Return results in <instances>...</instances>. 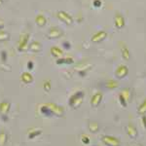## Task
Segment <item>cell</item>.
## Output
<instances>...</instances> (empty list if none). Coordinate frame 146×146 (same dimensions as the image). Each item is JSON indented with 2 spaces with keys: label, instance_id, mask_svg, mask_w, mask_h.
<instances>
[{
  "label": "cell",
  "instance_id": "34",
  "mask_svg": "<svg viewBox=\"0 0 146 146\" xmlns=\"http://www.w3.org/2000/svg\"><path fill=\"white\" fill-rule=\"evenodd\" d=\"M94 5H95L96 7L100 6L101 5V1H100V0H95V1H94Z\"/></svg>",
  "mask_w": 146,
  "mask_h": 146
},
{
  "label": "cell",
  "instance_id": "2",
  "mask_svg": "<svg viewBox=\"0 0 146 146\" xmlns=\"http://www.w3.org/2000/svg\"><path fill=\"white\" fill-rule=\"evenodd\" d=\"M46 104L47 106L50 108L53 116H56V117L63 116V114H64V108L62 106H60V105L56 104V103H46Z\"/></svg>",
  "mask_w": 146,
  "mask_h": 146
},
{
  "label": "cell",
  "instance_id": "11",
  "mask_svg": "<svg viewBox=\"0 0 146 146\" xmlns=\"http://www.w3.org/2000/svg\"><path fill=\"white\" fill-rule=\"evenodd\" d=\"M114 23H115V27L119 28V29L123 28L125 27V20L123 16L120 15V14H117L114 19Z\"/></svg>",
  "mask_w": 146,
  "mask_h": 146
},
{
  "label": "cell",
  "instance_id": "18",
  "mask_svg": "<svg viewBox=\"0 0 146 146\" xmlns=\"http://www.w3.org/2000/svg\"><path fill=\"white\" fill-rule=\"evenodd\" d=\"M73 62L72 58H60L56 60V64H71Z\"/></svg>",
  "mask_w": 146,
  "mask_h": 146
},
{
  "label": "cell",
  "instance_id": "28",
  "mask_svg": "<svg viewBox=\"0 0 146 146\" xmlns=\"http://www.w3.org/2000/svg\"><path fill=\"white\" fill-rule=\"evenodd\" d=\"M43 88H44V90H45L46 92H50L51 88H52V86H51V82H50V81H46V82H44Z\"/></svg>",
  "mask_w": 146,
  "mask_h": 146
},
{
  "label": "cell",
  "instance_id": "7",
  "mask_svg": "<svg viewBox=\"0 0 146 146\" xmlns=\"http://www.w3.org/2000/svg\"><path fill=\"white\" fill-rule=\"evenodd\" d=\"M102 98H103L102 94L100 92H96L91 98V105L93 107H98L100 104L101 101H102Z\"/></svg>",
  "mask_w": 146,
  "mask_h": 146
},
{
  "label": "cell",
  "instance_id": "26",
  "mask_svg": "<svg viewBox=\"0 0 146 146\" xmlns=\"http://www.w3.org/2000/svg\"><path fill=\"white\" fill-rule=\"evenodd\" d=\"M7 141V135L4 131H1L0 133V144H4Z\"/></svg>",
  "mask_w": 146,
  "mask_h": 146
},
{
  "label": "cell",
  "instance_id": "30",
  "mask_svg": "<svg viewBox=\"0 0 146 146\" xmlns=\"http://www.w3.org/2000/svg\"><path fill=\"white\" fill-rule=\"evenodd\" d=\"M1 60L3 62H5L7 60V52H5V51L1 52Z\"/></svg>",
  "mask_w": 146,
  "mask_h": 146
},
{
  "label": "cell",
  "instance_id": "9",
  "mask_svg": "<svg viewBox=\"0 0 146 146\" xmlns=\"http://www.w3.org/2000/svg\"><path fill=\"white\" fill-rule=\"evenodd\" d=\"M28 39H29V34H25L21 37L20 42H19V51L23 52L27 48Z\"/></svg>",
  "mask_w": 146,
  "mask_h": 146
},
{
  "label": "cell",
  "instance_id": "3",
  "mask_svg": "<svg viewBox=\"0 0 146 146\" xmlns=\"http://www.w3.org/2000/svg\"><path fill=\"white\" fill-rule=\"evenodd\" d=\"M101 141L103 144L106 146H120L121 145V141L118 138L112 135H103L101 137Z\"/></svg>",
  "mask_w": 146,
  "mask_h": 146
},
{
  "label": "cell",
  "instance_id": "32",
  "mask_svg": "<svg viewBox=\"0 0 146 146\" xmlns=\"http://www.w3.org/2000/svg\"><path fill=\"white\" fill-rule=\"evenodd\" d=\"M33 65H34V64H33V62H32L31 60L27 62V68H28V69H29V70L33 69Z\"/></svg>",
  "mask_w": 146,
  "mask_h": 146
},
{
  "label": "cell",
  "instance_id": "10",
  "mask_svg": "<svg viewBox=\"0 0 146 146\" xmlns=\"http://www.w3.org/2000/svg\"><path fill=\"white\" fill-rule=\"evenodd\" d=\"M126 131H127L128 135L131 138H136V137H137V135H138L137 129H136L133 124H129L128 126L126 127Z\"/></svg>",
  "mask_w": 146,
  "mask_h": 146
},
{
  "label": "cell",
  "instance_id": "29",
  "mask_svg": "<svg viewBox=\"0 0 146 146\" xmlns=\"http://www.w3.org/2000/svg\"><path fill=\"white\" fill-rule=\"evenodd\" d=\"M81 141L84 143V144H86V145H88V144H90V138L88 137L87 135H82V137H81Z\"/></svg>",
  "mask_w": 146,
  "mask_h": 146
},
{
  "label": "cell",
  "instance_id": "31",
  "mask_svg": "<svg viewBox=\"0 0 146 146\" xmlns=\"http://www.w3.org/2000/svg\"><path fill=\"white\" fill-rule=\"evenodd\" d=\"M62 47H63L64 49H66V50H69V49L71 48V45H70L69 42L65 41V42H63V43H62Z\"/></svg>",
  "mask_w": 146,
  "mask_h": 146
},
{
  "label": "cell",
  "instance_id": "8",
  "mask_svg": "<svg viewBox=\"0 0 146 146\" xmlns=\"http://www.w3.org/2000/svg\"><path fill=\"white\" fill-rule=\"evenodd\" d=\"M62 35V30L58 27H52L48 32V38L50 39H56L60 38Z\"/></svg>",
  "mask_w": 146,
  "mask_h": 146
},
{
  "label": "cell",
  "instance_id": "24",
  "mask_svg": "<svg viewBox=\"0 0 146 146\" xmlns=\"http://www.w3.org/2000/svg\"><path fill=\"white\" fill-rule=\"evenodd\" d=\"M41 133H42L41 129H33V131L29 133V135H28V138H29V139H33L34 137L40 135Z\"/></svg>",
  "mask_w": 146,
  "mask_h": 146
},
{
  "label": "cell",
  "instance_id": "35",
  "mask_svg": "<svg viewBox=\"0 0 146 146\" xmlns=\"http://www.w3.org/2000/svg\"><path fill=\"white\" fill-rule=\"evenodd\" d=\"M1 118L4 122H8V117H7V114H1Z\"/></svg>",
  "mask_w": 146,
  "mask_h": 146
},
{
  "label": "cell",
  "instance_id": "22",
  "mask_svg": "<svg viewBox=\"0 0 146 146\" xmlns=\"http://www.w3.org/2000/svg\"><path fill=\"white\" fill-rule=\"evenodd\" d=\"M137 113L139 115H146V98L142 102L140 103V105L137 107Z\"/></svg>",
  "mask_w": 146,
  "mask_h": 146
},
{
  "label": "cell",
  "instance_id": "21",
  "mask_svg": "<svg viewBox=\"0 0 146 146\" xmlns=\"http://www.w3.org/2000/svg\"><path fill=\"white\" fill-rule=\"evenodd\" d=\"M40 112H41L42 114H43L44 116H46V117H52V116H53V114H52L50 108L47 106V104L42 105V106L40 107Z\"/></svg>",
  "mask_w": 146,
  "mask_h": 146
},
{
  "label": "cell",
  "instance_id": "25",
  "mask_svg": "<svg viewBox=\"0 0 146 146\" xmlns=\"http://www.w3.org/2000/svg\"><path fill=\"white\" fill-rule=\"evenodd\" d=\"M10 38V35L8 32L5 31H0V41H6Z\"/></svg>",
  "mask_w": 146,
  "mask_h": 146
},
{
  "label": "cell",
  "instance_id": "15",
  "mask_svg": "<svg viewBox=\"0 0 146 146\" xmlns=\"http://www.w3.org/2000/svg\"><path fill=\"white\" fill-rule=\"evenodd\" d=\"M51 54H52V56H54L55 58H62V56L63 52H62V49H60L58 47L54 46V47H52V48H51Z\"/></svg>",
  "mask_w": 146,
  "mask_h": 146
},
{
  "label": "cell",
  "instance_id": "14",
  "mask_svg": "<svg viewBox=\"0 0 146 146\" xmlns=\"http://www.w3.org/2000/svg\"><path fill=\"white\" fill-rule=\"evenodd\" d=\"M21 78H22V81L25 84L32 83V81H33V76L29 72H23L22 76H21Z\"/></svg>",
  "mask_w": 146,
  "mask_h": 146
},
{
  "label": "cell",
  "instance_id": "6",
  "mask_svg": "<svg viewBox=\"0 0 146 146\" xmlns=\"http://www.w3.org/2000/svg\"><path fill=\"white\" fill-rule=\"evenodd\" d=\"M106 37H107L106 31H104V30H100V31H98L96 33H95L92 36L91 40L94 43H100V42L103 41Z\"/></svg>",
  "mask_w": 146,
  "mask_h": 146
},
{
  "label": "cell",
  "instance_id": "37",
  "mask_svg": "<svg viewBox=\"0 0 146 146\" xmlns=\"http://www.w3.org/2000/svg\"><path fill=\"white\" fill-rule=\"evenodd\" d=\"M2 4H3V0H0V6H1Z\"/></svg>",
  "mask_w": 146,
  "mask_h": 146
},
{
  "label": "cell",
  "instance_id": "33",
  "mask_svg": "<svg viewBox=\"0 0 146 146\" xmlns=\"http://www.w3.org/2000/svg\"><path fill=\"white\" fill-rule=\"evenodd\" d=\"M142 124H143V127H144V129H146V115H142Z\"/></svg>",
  "mask_w": 146,
  "mask_h": 146
},
{
  "label": "cell",
  "instance_id": "1",
  "mask_svg": "<svg viewBox=\"0 0 146 146\" xmlns=\"http://www.w3.org/2000/svg\"><path fill=\"white\" fill-rule=\"evenodd\" d=\"M84 96H85V93L83 91H78L75 94H73V95L70 96L69 100H68L69 106L72 107L73 109L79 108L84 100Z\"/></svg>",
  "mask_w": 146,
  "mask_h": 146
},
{
  "label": "cell",
  "instance_id": "38",
  "mask_svg": "<svg viewBox=\"0 0 146 146\" xmlns=\"http://www.w3.org/2000/svg\"><path fill=\"white\" fill-rule=\"evenodd\" d=\"M93 146H98V145H93Z\"/></svg>",
  "mask_w": 146,
  "mask_h": 146
},
{
  "label": "cell",
  "instance_id": "19",
  "mask_svg": "<svg viewBox=\"0 0 146 146\" xmlns=\"http://www.w3.org/2000/svg\"><path fill=\"white\" fill-rule=\"evenodd\" d=\"M41 49H42V45L38 41H33L29 45V50L32 52H35V53H36V52H40Z\"/></svg>",
  "mask_w": 146,
  "mask_h": 146
},
{
  "label": "cell",
  "instance_id": "20",
  "mask_svg": "<svg viewBox=\"0 0 146 146\" xmlns=\"http://www.w3.org/2000/svg\"><path fill=\"white\" fill-rule=\"evenodd\" d=\"M121 54H122V58L126 60H129V58H131V54H129V51L127 46H123L121 48Z\"/></svg>",
  "mask_w": 146,
  "mask_h": 146
},
{
  "label": "cell",
  "instance_id": "16",
  "mask_svg": "<svg viewBox=\"0 0 146 146\" xmlns=\"http://www.w3.org/2000/svg\"><path fill=\"white\" fill-rule=\"evenodd\" d=\"M120 95H121L123 98L126 100L127 101L131 100V89L129 88H125L123 90L121 91V93H120Z\"/></svg>",
  "mask_w": 146,
  "mask_h": 146
},
{
  "label": "cell",
  "instance_id": "36",
  "mask_svg": "<svg viewBox=\"0 0 146 146\" xmlns=\"http://www.w3.org/2000/svg\"><path fill=\"white\" fill-rule=\"evenodd\" d=\"M2 27H3V23H0V29H1Z\"/></svg>",
  "mask_w": 146,
  "mask_h": 146
},
{
  "label": "cell",
  "instance_id": "27",
  "mask_svg": "<svg viewBox=\"0 0 146 146\" xmlns=\"http://www.w3.org/2000/svg\"><path fill=\"white\" fill-rule=\"evenodd\" d=\"M119 102H120V104H121L122 106L125 107V108L128 106V101L125 100V98L121 95H119Z\"/></svg>",
  "mask_w": 146,
  "mask_h": 146
},
{
  "label": "cell",
  "instance_id": "5",
  "mask_svg": "<svg viewBox=\"0 0 146 146\" xmlns=\"http://www.w3.org/2000/svg\"><path fill=\"white\" fill-rule=\"evenodd\" d=\"M56 16H58V18L60 19L62 22H63L64 23H66V25H72V23H73L72 17L69 15V14H67L66 12L60 11V12H58Z\"/></svg>",
  "mask_w": 146,
  "mask_h": 146
},
{
  "label": "cell",
  "instance_id": "23",
  "mask_svg": "<svg viewBox=\"0 0 146 146\" xmlns=\"http://www.w3.org/2000/svg\"><path fill=\"white\" fill-rule=\"evenodd\" d=\"M35 22H36L37 25H39V27H43V25H46V18L44 17L43 15H38L36 17V20H35Z\"/></svg>",
  "mask_w": 146,
  "mask_h": 146
},
{
  "label": "cell",
  "instance_id": "17",
  "mask_svg": "<svg viewBox=\"0 0 146 146\" xmlns=\"http://www.w3.org/2000/svg\"><path fill=\"white\" fill-rule=\"evenodd\" d=\"M118 86L119 83L116 80H108V81H106V83H105V87L107 89H109V90H114V89L118 88Z\"/></svg>",
  "mask_w": 146,
  "mask_h": 146
},
{
  "label": "cell",
  "instance_id": "4",
  "mask_svg": "<svg viewBox=\"0 0 146 146\" xmlns=\"http://www.w3.org/2000/svg\"><path fill=\"white\" fill-rule=\"evenodd\" d=\"M128 74H129V68L127 65H124V64L119 65V66L116 68L115 73H114L115 77H116L117 79H124Z\"/></svg>",
  "mask_w": 146,
  "mask_h": 146
},
{
  "label": "cell",
  "instance_id": "12",
  "mask_svg": "<svg viewBox=\"0 0 146 146\" xmlns=\"http://www.w3.org/2000/svg\"><path fill=\"white\" fill-rule=\"evenodd\" d=\"M10 108H11V103L9 101H2L0 103V112L1 114H8V112L10 111Z\"/></svg>",
  "mask_w": 146,
  "mask_h": 146
},
{
  "label": "cell",
  "instance_id": "13",
  "mask_svg": "<svg viewBox=\"0 0 146 146\" xmlns=\"http://www.w3.org/2000/svg\"><path fill=\"white\" fill-rule=\"evenodd\" d=\"M88 128L91 133H96L100 131V125H98V122H96V121H90L88 124Z\"/></svg>",
  "mask_w": 146,
  "mask_h": 146
}]
</instances>
